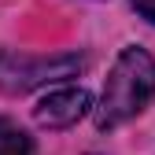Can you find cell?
Wrapping results in <instances>:
<instances>
[{
  "label": "cell",
  "instance_id": "cell-1",
  "mask_svg": "<svg viewBox=\"0 0 155 155\" xmlns=\"http://www.w3.org/2000/svg\"><path fill=\"white\" fill-rule=\"evenodd\" d=\"M151 96H155V59L144 48H126L107 74L100 111H96V126L100 129L122 126L126 118H133V114H140L148 107Z\"/></svg>",
  "mask_w": 155,
  "mask_h": 155
},
{
  "label": "cell",
  "instance_id": "cell-4",
  "mask_svg": "<svg viewBox=\"0 0 155 155\" xmlns=\"http://www.w3.org/2000/svg\"><path fill=\"white\" fill-rule=\"evenodd\" d=\"M0 155H37L33 140L11 118H0Z\"/></svg>",
  "mask_w": 155,
  "mask_h": 155
},
{
  "label": "cell",
  "instance_id": "cell-3",
  "mask_svg": "<svg viewBox=\"0 0 155 155\" xmlns=\"http://www.w3.org/2000/svg\"><path fill=\"white\" fill-rule=\"evenodd\" d=\"M89 92L85 89H55V92H48L41 104H37V111H33V118H37V126H45V129H67V126H74L81 114L89 111Z\"/></svg>",
  "mask_w": 155,
  "mask_h": 155
},
{
  "label": "cell",
  "instance_id": "cell-5",
  "mask_svg": "<svg viewBox=\"0 0 155 155\" xmlns=\"http://www.w3.org/2000/svg\"><path fill=\"white\" fill-rule=\"evenodd\" d=\"M133 8H137L148 22H155V0H133Z\"/></svg>",
  "mask_w": 155,
  "mask_h": 155
},
{
  "label": "cell",
  "instance_id": "cell-2",
  "mask_svg": "<svg viewBox=\"0 0 155 155\" xmlns=\"http://www.w3.org/2000/svg\"><path fill=\"white\" fill-rule=\"evenodd\" d=\"M81 55H26V52H0V92L22 96L37 85H52L63 78L81 74Z\"/></svg>",
  "mask_w": 155,
  "mask_h": 155
}]
</instances>
